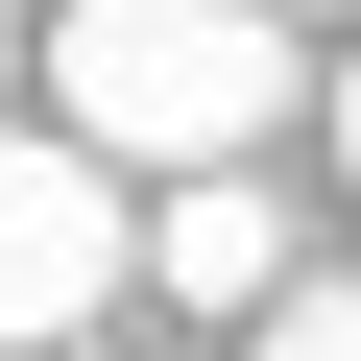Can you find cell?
<instances>
[{
    "instance_id": "1",
    "label": "cell",
    "mask_w": 361,
    "mask_h": 361,
    "mask_svg": "<svg viewBox=\"0 0 361 361\" xmlns=\"http://www.w3.org/2000/svg\"><path fill=\"white\" fill-rule=\"evenodd\" d=\"M313 73H289V25L265 0H73L49 25V145H97V169H241L265 121H289Z\"/></svg>"
},
{
    "instance_id": "2",
    "label": "cell",
    "mask_w": 361,
    "mask_h": 361,
    "mask_svg": "<svg viewBox=\"0 0 361 361\" xmlns=\"http://www.w3.org/2000/svg\"><path fill=\"white\" fill-rule=\"evenodd\" d=\"M121 265H145L121 169H97V145H49V121H0V361H25V337H97V313H121Z\"/></svg>"
},
{
    "instance_id": "3",
    "label": "cell",
    "mask_w": 361,
    "mask_h": 361,
    "mask_svg": "<svg viewBox=\"0 0 361 361\" xmlns=\"http://www.w3.org/2000/svg\"><path fill=\"white\" fill-rule=\"evenodd\" d=\"M145 265H169V313H289V217L241 193V169H193V193L145 217Z\"/></svg>"
},
{
    "instance_id": "4",
    "label": "cell",
    "mask_w": 361,
    "mask_h": 361,
    "mask_svg": "<svg viewBox=\"0 0 361 361\" xmlns=\"http://www.w3.org/2000/svg\"><path fill=\"white\" fill-rule=\"evenodd\" d=\"M265 361H361V265H337V289H289V313H265Z\"/></svg>"
},
{
    "instance_id": "5",
    "label": "cell",
    "mask_w": 361,
    "mask_h": 361,
    "mask_svg": "<svg viewBox=\"0 0 361 361\" xmlns=\"http://www.w3.org/2000/svg\"><path fill=\"white\" fill-rule=\"evenodd\" d=\"M337 169H361V73H337Z\"/></svg>"
}]
</instances>
